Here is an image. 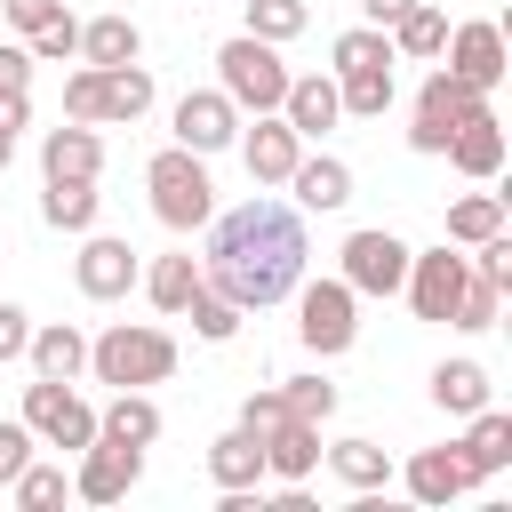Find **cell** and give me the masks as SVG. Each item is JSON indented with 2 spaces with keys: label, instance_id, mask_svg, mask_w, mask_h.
<instances>
[{
  "label": "cell",
  "instance_id": "cell-46",
  "mask_svg": "<svg viewBox=\"0 0 512 512\" xmlns=\"http://www.w3.org/2000/svg\"><path fill=\"white\" fill-rule=\"evenodd\" d=\"M24 120H32V96L24 88H0V136H24Z\"/></svg>",
  "mask_w": 512,
  "mask_h": 512
},
{
  "label": "cell",
  "instance_id": "cell-48",
  "mask_svg": "<svg viewBox=\"0 0 512 512\" xmlns=\"http://www.w3.org/2000/svg\"><path fill=\"white\" fill-rule=\"evenodd\" d=\"M8 160H16V136H0V168H8Z\"/></svg>",
  "mask_w": 512,
  "mask_h": 512
},
{
  "label": "cell",
  "instance_id": "cell-4",
  "mask_svg": "<svg viewBox=\"0 0 512 512\" xmlns=\"http://www.w3.org/2000/svg\"><path fill=\"white\" fill-rule=\"evenodd\" d=\"M144 112H152V72L144 64H80L64 80V120L104 128V120H144Z\"/></svg>",
  "mask_w": 512,
  "mask_h": 512
},
{
  "label": "cell",
  "instance_id": "cell-43",
  "mask_svg": "<svg viewBox=\"0 0 512 512\" xmlns=\"http://www.w3.org/2000/svg\"><path fill=\"white\" fill-rule=\"evenodd\" d=\"M24 344H32V312L0 296V360H24Z\"/></svg>",
  "mask_w": 512,
  "mask_h": 512
},
{
  "label": "cell",
  "instance_id": "cell-25",
  "mask_svg": "<svg viewBox=\"0 0 512 512\" xmlns=\"http://www.w3.org/2000/svg\"><path fill=\"white\" fill-rule=\"evenodd\" d=\"M440 152H448V160H456V168H464L472 184H488V176L504 168V128H496V112H480V120H464V128H456V136H448Z\"/></svg>",
  "mask_w": 512,
  "mask_h": 512
},
{
  "label": "cell",
  "instance_id": "cell-16",
  "mask_svg": "<svg viewBox=\"0 0 512 512\" xmlns=\"http://www.w3.org/2000/svg\"><path fill=\"white\" fill-rule=\"evenodd\" d=\"M408 496L416 504H456V496H472L480 480H472V464H464V448H416L408 456Z\"/></svg>",
  "mask_w": 512,
  "mask_h": 512
},
{
  "label": "cell",
  "instance_id": "cell-23",
  "mask_svg": "<svg viewBox=\"0 0 512 512\" xmlns=\"http://www.w3.org/2000/svg\"><path fill=\"white\" fill-rule=\"evenodd\" d=\"M96 432L104 440H128V448H152L160 440V400L136 384V392H112L104 408H96Z\"/></svg>",
  "mask_w": 512,
  "mask_h": 512
},
{
  "label": "cell",
  "instance_id": "cell-33",
  "mask_svg": "<svg viewBox=\"0 0 512 512\" xmlns=\"http://www.w3.org/2000/svg\"><path fill=\"white\" fill-rule=\"evenodd\" d=\"M184 320H192V336H200V344H232L248 312H240V304H232L224 288H208V280H200V296L184 304Z\"/></svg>",
  "mask_w": 512,
  "mask_h": 512
},
{
  "label": "cell",
  "instance_id": "cell-17",
  "mask_svg": "<svg viewBox=\"0 0 512 512\" xmlns=\"http://www.w3.org/2000/svg\"><path fill=\"white\" fill-rule=\"evenodd\" d=\"M280 120H288V128H296L304 144H312V136H328V128L344 120V104H336V72H304V80L288 72V96H280Z\"/></svg>",
  "mask_w": 512,
  "mask_h": 512
},
{
  "label": "cell",
  "instance_id": "cell-8",
  "mask_svg": "<svg viewBox=\"0 0 512 512\" xmlns=\"http://www.w3.org/2000/svg\"><path fill=\"white\" fill-rule=\"evenodd\" d=\"M24 424H32V440H48V448H64V456H80V448L96 440V408H88L72 384H56V376H32V384H24Z\"/></svg>",
  "mask_w": 512,
  "mask_h": 512
},
{
  "label": "cell",
  "instance_id": "cell-9",
  "mask_svg": "<svg viewBox=\"0 0 512 512\" xmlns=\"http://www.w3.org/2000/svg\"><path fill=\"white\" fill-rule=\"evenodd\" d=\"M336 256H344V272H336V280H344L352 296H400V280H408V240H400V232H384V224L352 232Z\"/></svg>",
  "mask_w": 512,
  "mask_h": 512
},
{
  "label": "cell",
  "instance_id": "cell-6",
  "mask_svg": "<svg viewBox=\"0 0 512 512\" xmlns=\"http://www.w3.org/2000/svg\"><path fill=\"white\" fill-rule=\"evenodd\" d=\"M296 336H304V352H320V360L352 352V336H360V296H352L344 280H296Z\"/></svg>",
  "mask_w": 512,
  "mask_h": 512
},
{
  "label": "cell",
  "instance_id": "cell-38",
  "mask_svg": "<svg viewBox=\"0 0 512 512\" xmlns=\"http://www.w3.org/2000/svg\"><path fill=\"white\" fill-rule=\"evenodd\" d=\"M328 64H336V72H352V64H400V56H392V40H384L376 24H352V32H336Z\"/></svg>",
  "mask_w": 512,
  "mask_h": 512
},
{
  "label": "cell",
  "instance_id": "cell-29",
  "mask_svg": "<svg viewBox=\"0 0 512 512\" xmlns=\"http://www.w3.org/2000/svg\"><path fill=\"white\" fill-rule=\"evenodd\" d=\"M40 216H48L56 232H96V184H88V176H48Z\"/></svg>",
  "mask_w": 512,
  "mask_h": 512
},
{
  "label": "cell",
  "instance_id": "cell-47",
  "mask_svg": "<svg viewBox=\"0 0 512 512\" xmlns=\"http://www.w3.org/2000/svg\"><path fill=\"white\" fill-rule=\"evenodd\" d=\"M408 8H416V0H360V16H368V24H376V32H392V24H400V16H408Z\"/></svg>",
  "mask_w": 512,
  "mask_h": 512
},
{
  "label": "cell",
  "instance_id": "cell-7",
  "mask_svg": "<svg viewBox=\"0 0 512 512\" xmlns=\"http://www.w3.org/2000/svg\"><path fill=\"white\" fill-rule=\"evenodd\" d=\"M480 112H488V88H472V80H456V72L440 64V72L416 88V128H408V144H416V152H440V144H448L464 120H480Z\"/></svg>",
  "mask_w": 512,
  "mask_h": 512
},
{
  "label": "cell",
  "instance_id": "cell-31",
  "mask_svg": "<svg viewBox=\"0 0 512 512\" xmlns=\"http://www.w3.org/2000/svg\"><path fill=\"white\" fill-rule=\"evenodd\" d=\"M328 464H336V480H344V488H360V496H376V488L392 480V456H384L376 440H336V448H328Z\"/></svg>",
  "mask_w": 512,
  "mask_h": 512
},
{
  "label": "cell",
  "instance_id": "cell-40",
  "mask_svg": "<svg viewBox=\"0 0 512 512\" xmlns=\"http://www.w3.org/2000/svg\"><path fill=\"white\" fill-rule=\"evenodd\" d=\"M280 400H288V416H312V424L336 416V384H328V376H288Z\"/></svg>",
  "mask_w": 512,
  "mask_h": 512
},
{
  "label": "cell",
  "instance_id": "cell-35",
  "mask_svg": "<svg viewBox=\"0 0 512 512\" xmlns=\"http://www.w3.org/2000/svg\"><path fill=\"white\" fill-rule=\"evenodd\" d=\"M496 312H504V288H496V280H480V272L464 264V296H456L448 328H472V336H480V328H496Z\"/></svg>",
  "mask_w": 512,
  "mask_h": 512
},
{
  "label": "cell",
  "instance_id": "cell-24",
  "mask_svg": "<svg viewBox=\"0 0 512 512\" xmlns=\"http://www.w3.org/2000/svg\"><path fill=\"white\" fill-rule=\"evenodd\" d=\"M208 480H216V488H256V480H264V440H256L248 424L216 432V440H208Z\"/></svg>",
  "mask_w": 512,
  "mask_h": 512
},
{
  "label": "cell",
  "instance_id": "cell-42",
  "mask_svg": "<svg viewBox=\"0 0 512 512\" xmlns=\"http://www.w3.org/2000/svg\"><path fill=\"white\" fill-rule=\"evenodd\" d=\"M24 464H32V424L16 416V424H0V480H16Z\"/></svg>",
  "mask_w": 512,
  "mask_h": 512
},
{
  "label": "cell",
  "instance_id": "cell-13",
  "mask_svg": "<svg viewBox=\"0 0 512 512\" xmlns=\"http://www.w3.org/2000/svg\"><path fill=\"white\" fill-rule=\"evenodd\" d=\"M232 136H240V104H232L224 88H184V96H176V144H184V152L208 160V152H224Z\"/></svg>",
  "mask_w": 512,
  "mask_h": 512
},
{
  "label": "cell",
  "instance_id": "cell-21",
  "mask_svg": "<svg viewBox=\"0 0 512 512\" xmlns=\"http://www.w3.org/2000/svg\"><path fill=\"white\" fill-rule=\"evenodd\" d=\"M200 280H208V272L192 264V248H184V256H152V264L136 272V288H144V296H152L168 320H184V304L200 296Z\"/></svg>",
  "mask_w": 512,
  "mask_h": 512
},
{
  "label": "cell",
  "instance_id": "cell-37",
  "mask_svg": "<svg viewBox=\"0 0 512 512\" xmlns=\"http://www.w3.org/2000/svg\"><path fill=\"white\" fill-rule=\"evenodd\" d=\"M304 24H312V8H304V0H248V32H256V40H272V48H280V40H296Z\"/></svg>",
  "mask_w": 512,
  "mask_h": 512
},
{
  "label": "cell",
  "instance_id": "cell-10",
  "mask_svg": "<svg viewBox=\"0 0 512 512\" xmlns=\"http://www.w3.org/2000/svg\"><path fill=\"white\" fill-rule=\"evenodd\" d=\"M408 312L416 320H448L456 312V296H464V256L440 240V248H408Z\"/></svg>",
  "mask_w": 512,
  "mask_h": 512
},
{
  "label": "cell",
  "instance_id": "cell-12",
  "mask_svg": "<svg viewBox=\"0 0 512 512\" xmlns=\"http://www.w3.org/2000/svg\"><path fill=\"white\" fill-rule=\"evenodd\" d=\"M136 272H144V264H136V248H128V240H112V232H88V240H80V256H72V280H80V296H88V304H120V296L136 288Z\"/></svg>",
  "mask_w": 512,
  "mask_h": 512
},
{
  "label": "cell",
  "instance_id": "cell-44",
  "mask_svg": "<svg viewBox=\"0 0 512 512\" xmlns=\"http://www.w3.org/2000/svg\"><path fill=\"white\" fill-rule=\"evenodd\" d=\"M0 8H8V24H16V32H40L48 16H64V0H0Z\"/></svg>",
  "mask_w": 512,
  "mask_h": 512
},
{
  "label": "cell",
  "instance_id": "cell-2",
  "mask_svg": "<svg viewBox=\"0 0 512 512\" xmlns=\"http://www.w3.org/2000/svg\"><path fill=\"white\" fill-rule=\"evenodd\" d=\"M88 368H96V384H112V392L168 384V376H176V336L152 328V320H112L104 336H88Z\"/></svg>",
  "mask_w": 512,
  "mask_h": 512
},
{
  "label": "cell",
  "instance_id": "cell-32",
  "mask_svg": "<svg viewBox=\"0 0 512 512\" xmlns=\"http://www.w3.org/2000/svg\"><path fill=\"white\" fill-rule=\"evenodd\" d=\"M384 40H392V56H416V64H424V56H440V40H448V16H440L432 0H416V8H408V16L384 32Z\"/></svg>",
  "mask_w": 512,
  "mask_h": 512
},
{
  "label": "cell",
  "instance_id": "cell-30",
  "mask_svg": "<svg viewBox=\"0 0 512 512\" xmlns=\"http://www.w3.org/2000/svg\"><path fill=\"white\" fill-rule=\"evenodd\" d=\"M144 56V32L128 24V16H96V24H80V64H136Z\"/></svg>",
  "mask_w": 512,
  "mask_h": 512
},
{
  "label": "cell",
  "instance_id": "cell-34",
  "mask_svg": "<svg viewBox=\"0 0 512 512\" xmlns=\"http://www.w3.org/2000/svg\"><path fill=\"white\" fill-rule=\"evenodd\" d=\"M488 232H504V192H464V200L448 208V240L472 248V240H488Z\"/></svg>",
  "mask_w": 512,
  "mask_h": 512
},
{
  "label": "cell",
  "instance_id": "cell-19",
  "mask_svg": "<svg viewBox=\"0 0 512 512\" xmlns=\"http://www.w3.org/2000/svg\"><path fill=\"white\" fill-rule=\"evenodd\" d=\"M312 464H320V424H312V416H280V424L264 432V472L288 480V488H304Z\"/></svg>",
  "mask_w": 512,
  "mask_h": 512
},
{
  "label": "cell",
  "instance_id": "cell-1",
  "mask_svg": "<svg viewBox=\"0 0 512 512\" xmlns=\"http://www.w3.org/2000/svg\"><path fill=\"white\" fill-rule=\"evenodd\" d=\"M200 232H208L200 272H208V288H224L240 312H272V304H288L296 280H304V264H312L304 208H288V200H240V208L208 216Z\"/></svg>",
  "mask_w": 512,
  "mask_h": 512
},
{
  "label": "cell",
  "instance_id": "cell-22",
  "mask_svg": "<svg viewBox=\"0 0 512 512\" xmlns=\"http://www.w3.org/2000/svg\"><path fill=\"white\" fill-rule=\"evenodd\" d=\"M24 360H32V376H56V384H72V376L88 368V336H80L72 320H48V328H32Z\"/></svg>",
  "mask_w": 512,
  "mask_h": 512
},
{
  "label": "cell",
  "instance_id": "cell-39",
  "mask_svg": "<svg viewBox=\"0 0 512 512\" xmlns=\"http://www.w3.org/2000/svg\"><path fill=\"white\" fill-rule=\"evenodd\" d=\"M24 48H32V64H64V56H80V24H72V8L48 16L40 32H24Z\"/></svg>",
  "mask_w": 512,
  "mask_h": 512
},
{
  "label": "cell",
  "instance_id": "cell-15",
  "mask_svg": "<svg viewBox=\"0 0 512 512\" xmlns=\"http://www.w3.org/2000/svg\"><path fill=\"white\" fill-rule=\"evenodd\" d=\"M232 144H240V160H248V176H256V184H288V168L304 160V136H296L280 112H256V128H248V136H232Z\"/></svg>",
  "mask_w": 512,
  "mask_h": 512
},
{
  "label": "cell",
  "instance_id": "cell-14",
  "mask_svg": "<svg viewBox=\"0 0 512 512\" xmlns=\"http://www.w3.org/2000/svg\"><path fill=\"white\" fill-rule=\"evenodd\" d=\"M440 56H448V72H456V80H472V88H496V80H504V24H488V16H472V24H448Z\"/></svg>",
  "mask_w": 512,
  "mask_h": 512
},
{
  "label": "cell",
  "instance_id": "cell-5",
  "mask_svg": "<svg viewBox=\"0 0 512 512\" xmlns=\"http://www.w3.org/2000/svg\"><path fill=\"white\" fill-rule=\"evenodd\" d=\"M216 88H224L240 112H280V96H288V64H280L272 40L232 32V40L216 48Z\"/></svg>",
  "mask_w": 512,
  "mask_h": 512
},
{
  "label": "cell",
  "instance_id": "cell-45",
  "mask_svg": "<svg viewBox=\"0 0 512 512\" xmlns=\"http://www.w3.org/2000/svg\"><path fill=\"white\" fill-rule=\"evenodd\" d=\"M0 88H32V48L0 40Z\"/></svg>",
  "mask_w": 512,
  "mask_h": 512
},
{
  "label": "cell",
  "instance_id": "cell-28",
  "mask_svg": "<svg viewBox=\"0 0 512 512\" xmlns=\"http://www.w3.org/2000/svg\"><path fill=\"white\" fill-rule=\"evenodd\" d=\"M432 408H440V416L488 408V368H480V360H440V368H432Z\"/></svg>",
  "mask_w": 512,
  "mask_h": 512
},
{
  "label": "cell",
  "instance_id": "cell-26",
  "mask_svg": "<svg viewBox=\"0 0 512 512\" xmlns=\"http://www.w3.org/2000/svg\"><path fill=\"white\" fill-rule=\"evenodd\" d=\"M456 448H464L472 480H496V472L512 464V416H504V408H472V432H464Z\"/></svg>",
  "mask_w": 512,
  "mask_h": 512
},
{
  "label": "cell",
  "instance_id": "cell-20",
  "mask_svg": "<svg viewBox=\"0 0 512 512\" xmlns=\"http://www.w3.org/2000/svg\"><path fill=\"white\" fill-rule=\"evenodd\" d=\"M40 176H104V136L88 128V120H72V128H48L40 136Z\"/></svg>",
  "mask_w": 512,
  "mask_h": 512
},
{
  "label": "cell",
  "instance_id": "cell-27",
  "mask_svg": "<svg viewBox=\"0 0 512 512\" xmlns=\"http://www.w3.org/2000/svg\"><path fill=\"white\" fill-rule=\"evenodd\" d=\"M392 96H400L392 64H352V72H336V104H344L352 120H384V112H392Z\"/></svg>",
  "mask_w": 512,
  "mask_h": 512
},
{
  "label": "cell",
  "instance_id": "cell-3",
  "mask_svg": "<svg viewBox=\"0 0 512 512\" xmlns=\"http://www.w3.org/2000/svg\"><path fill=\"white\" fill-rule=\"evenodd\" d=\"M144 192H152V216H160L168 232H200V224L216 216L208 160H200V152H184V144H168V152H152V160H144Z\"/></svg>",
  "mask_w": 512,
  "mask_h": 512
},
{
  "label": "cell",
  "instance_id": "cell-41",
  "mask_svg": "<svg viewBox=\"0 0 512 512\" xmlns=\"http://www.w3.org/2000/svg\"><path fill=\"white\" fill-rule=\"evenodd\" d=\"M280 416H288V400H280V384H272V392H248V400H240V424H248L256 440H264V432H272Z\"/></svg>",
  "mask_w": 512,
  "mask_h": 512
},
{
  "label": "cell",
  "instance_id": "cell-18",
  "mask_svg": "<svg viewBox=\"0 0 512 512\" xmlns=\"http://www.w3.org/2000/svg\"><path fill=\"white\" fill-rule=\"evenodd\" d=\"M288 192H296L304 216H336V208L352 200V168H344L336 152H304V160L288 168Z\"/></svg>",
  "mask_w": 512,
  "mask_h": 512
},
{
  "label": "cell",
  "instance_id": "cell-36",
  "mask_svg": "<svg viewBox=\"0 0 512 512\" xmlns=\"http://www.w3.org/2000/svg\"><path fill=\"white\" fill-rule=\"evenodd\" d=\"M8 496H16V512H48V504L72 496V480H64V464H24V472L8 480Z\"/></svg>",
  "mask_w": 512,
  "mask_h": 512
},
{
  "label": "cell",
  "instance_id": "cell-11",
  "mask_svg": "<svg viewBox=\"0 0 512 512\" xmlns=\"http://www.w3.org/2000/svg\"><path fill=\"white\" fill-rule=\"evenodd\" d=\"M136 480H144V448H128V440H104V432H96V440L80 448L72 496H80V504H120Z\"/></svg>",
  "mask_w": 512,
  "mask_h": 512
}]
</instances>
